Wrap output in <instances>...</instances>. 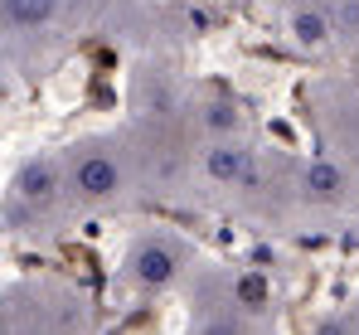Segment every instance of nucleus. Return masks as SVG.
Returning a JSON list of instances; mask_svg holds the SVG:
<instances>
[{
    "instance_id": "13",
    "label": "nucleus",
    "mask_w": 359,
    "mask_h": 335,
    "mask_svg": "<svg viewBox=\"0 0 359 335\" xmlns=\"http://www.w3.org/2000/svg\"><path fill=\"white\" fill-rule=\"evenodd\" d=\"M355 335H359V326H355Z\"/></svg>"
},
{
    "instance_id": "9",
    "label": "nucleus",
    "mask_w": 359,
    "mask_h": 335,
    "mask_svg": "<svg viewBox=\"0 0 359 335\" xmlns=\"http://www.w3.org/2000/svg\"><path fill=\"white\" fill-rule=\"evenodd\" d=\"M0 15H5L10 34H39V29L54 25L59 5L54 0H0Z\"/></svg>"
},
{
    "instance_id": "12",
    "label": "nucleus",
    "mask_w": 359,
    "mask_h": 335,
    "mask_svg": "<svg viewBox=\"0 0 359 335\" xmlns=\"http://www.w3.org/2000/svg\"><path fill=\"white\" fill-rule=\"evenodd\" d=\"M219 5H243V0H219Z\"/></svg>"
},
{
    "instance_id": "4",
    "label": "nucleus",
    "mask_w": 359,
    "mask_h": 335,
    "mask_svg": "<svg viewBox=\"0 0 359 335\" xmlns=\"http://www.w3.org/2000/svg\"><path fill=\"white\" fill-rule=\"evenodd\" d=\"M199 175L219 190H248L257 175V151L248 146V136H229V141H204L199 151Z\"/></svg>"
},
{
    "instance_id": "2",
    "label": "nucleus",
    "mask_w": 359,
    "mask_h": 335,
    "mask_svg": "<svg viewBox=\"0 0 359 335\" xmlns=\"http://www.w3.org/2000/svg\"><path fill=\"white\" fill-rule=\"evenodd\" d=\"M189 272H194L189 268V248L175 233H141L126 248V258H121V282L131 291H141V296H161V291L180 287Z\"/></svg>"
},
{
    "instance_id": "11",
    "label": "nucleus",
    "mask_w": 359,
    "mask_h": 335,
    "mask_svg": "<svg viewBox=\"0 0 359 335\" xmlns=\"http://www.w3.org/2000/svg\"><path fill=\"white\" fill-rule=\"evenodd\" d=\"M54 5H59V10H63V5H83V0H54Z\"/></svg>"
},
{
    "instance_id": "8",
    "label": "nucleus",
    "mask_w": 359,
    "mask_h": 335,
    "mask_svg": "<svg viewBox=\"0 0 359 335\" xmlns=\"http://www.w3.org/2000/svg\"><path fill=\"white\" fill-rule=\"evenodd\" d=\"M194 335H262V316H252L243 306H209V311H199Z\"/></svg>"
},
{
    "instance_id": "7",
    "label": "nucleus",
    "mask_w": 359,
    "mask_h": 335,
    "mask_svg": "<svg viewBox=\"0 0 359 335\" xmlns=\"http://www.w3.org/2000/svg\"><path fill=\"white\" fill-rule=\"evenodd\" d=\"M189 121L204 131V141L243 136V107L233 98H199V103H189Z\"/></svg>"
},
{
    "instance_id": "5",
    "label": "nucleus",
    "mask_w": 359,
    "mask_h": 335,
    "mask_svg": "<svg viewBox=\"0 0 359 335\" xmlns=\"http://www.w3.org/2000/svg\"><path fill=\"white\" fill-rule=\"evenodd\" d=\"M297 195L311 204V209H335L345 195H350V175L335 156H316L301 166V180H297Z\"/></svg>"
},
{
    "instance_id": "1",
    "label": "nucleus",
    "mask_w": 359,
    "mask_h": 335,
    "mask_svg": "<svg viewBox=\"0 0 359 335\" xmlns=\"http://www.w3.org/2000/svg\"><path fill=\"white\" fill-rule=\"evenodd\" d=\"M63 180H68V199L88 214L117 209L126 190L136 185V151H126L112 136H93L63 151Z\"/></svg>"
},
{
    "instance_id": "10",
    "label": "nucleus",
    "mask_w": 359,
    "mask_h": 335,
    "mask_svg": "<svg viewBox=\"0 0 359 335\" xmlns=\"http://www.w3.org/2000/svg\"><path fill=\"white\" fill-rule=\"evenodd\" d=\"M355 316L350 311H330V316H320L316 326H311V335H355Z\"/></svg>"
},
{
    "instance_id": "3",
    "label": "nucleus",
    "mask_w": 359,
    "mask_h": 335,
    "mask_svg": "<svg viewBox=\"0 0 359 335\" xmlns=\"http://www.w3.org/2000/svg\"><path fill=\"white\" fill-rule=\"evenodd\" d=\"M59 199H68V180H63V156H29L20 161L10 175V204L5 214L15 228H29V223H44Z\"/></svg>"
},
{
    "instance_id": "6",
    "label": "nucleus",
    "mask_w": 359,
    "mask_h": 335,
    "mask_svg": "<svg viewBox=\"0 0 359 335\" xmlns=\"http://www.w3.org/2000/svg\"><path fill=\"white\" fill-rule=\"evenodd\" d=\"M287 39L297 44L301 54H320L330 39H335V20H330V10L325 5H311V0H301L287 10Z\"/></svg>"
}]
</instances>
